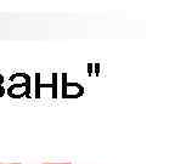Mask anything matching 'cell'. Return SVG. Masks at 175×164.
I'll return each mask as SVG.
<instances>
[{"label":"cell","mask_w":175,"mask_h":164,"mask_svg":"<svg viewBox=\"0 0 175 164\" xmlns=\"http://www.w3.org/2000/svg\"><path fill=\"white\" fill-rule=\"evenodd\" d=\"M12 83L8 89V95L11 98H22L24 96L29 97L31 92V78L26 73H15L10 77Z\"/></svg>","instance_id":"1"},{"label":"cell","mask_w":175,"mask_h":164,"mask_svg":"<svg viewBox=\"0 0 175 164\" xmlns=\"http://www.w3.org/2000/svg\"><path fill=\"white\" fill-rule=\"evenodd\" d=\"M0 164H22V163H0Z\"/></svg>","instance_id":"5"},{"label":"cell","mask_w":175,"mask_h":164,"mask_svg":"<svg viewBox=\"0 0 175 164\" xmlns=\"http://www.w3.org/2000/svg\"><path fill=\"white\" fill-rule=\"evenodd\" d=\"M43 164H72L69 162H63V163H43Z\"/></svg>","instance_id":"3"},{"label":"cell","mask_w":175,"mask_h":164,"mask_svg":"<svg viewBox=\"0 0 175 164\" xmlns=\"http://www.w3.org/2000/svg\"><path fill=\"white\" fill-rule=\"evenodd\" d=\"M3 83H4V77L0 74V86H3Z\"/></svg>","instance_id":"4"},{"label":"cell","mask_w":175,"mask_h":164,"mask_svg":"<svg viewBox=\"0 0 175 164\" xmlns=\"http://www.w3.org/2000/svg\"><path fill=\"white\" fill-rule=\"evenodd\" d=\"M67 88H68V92H66L65 95H62L63 97H79V96H81V94H83V91H84V89L79 85V84H77V83H66V80L63 79V91H65V89L67 90Z\"/></svg>","instance_id":"2"}]
</instances>
